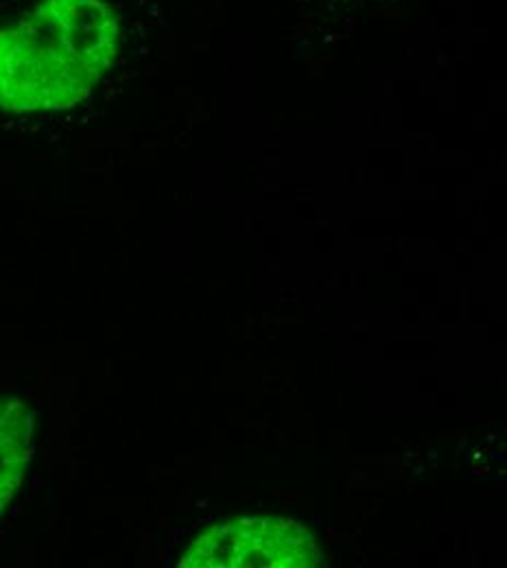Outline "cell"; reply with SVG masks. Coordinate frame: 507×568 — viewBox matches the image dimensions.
<instances>
[{"instance_id": "obj_2", "label": "cell", "mask_w": 507, "mask_h": 568, "mask_svg": "<svg viewBox=\"0 0 507 568\" xmlns=\"http://www.w3.org/2000/svg\"><path fill=\"white\" fill-rule=\"evenodd\" d=\"M324 565L315 536L297 520L252 516L215 525L182 556V568H313Z\"/></svg>"}, {"instance_id": "obj_3", "label": "cell", "mask_w": 507, "mask_h": 568, "mask_svg": "<svg viewBox=\"0 0 507 568\" xmlns=\"http://www.w3.org/2000/svg\"><path fill=\"white\" fill-rule=\"evenodd\" d=\"M33 412L18 398H0V514L22 484L31 459Z\"/></svg>"}, {"instance_id": "obj_1", "label": "cell", "mask_w": 507, "mask_h": 568, "mask_svg": "<svg viewBox=\"0 0 507 568\" xmlns=\"http://www.w3.org/2000/svg\"><path fill=\"white\" fill-rule=\"evenodd\" d=\"M119 51V20L103 0H42L0 29V108L69 110L81 103Z\"/></svg>"}]
</instances>
